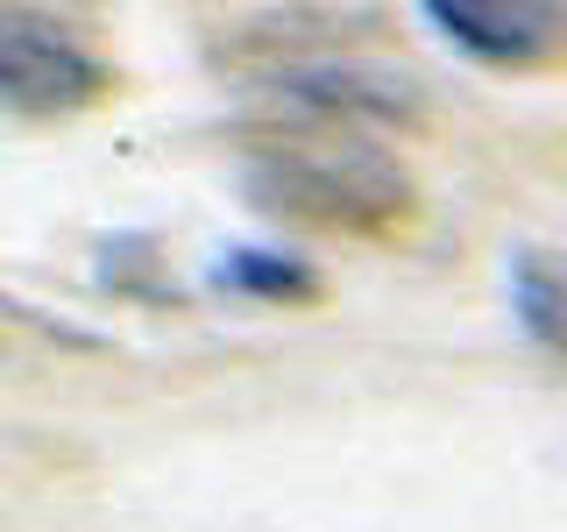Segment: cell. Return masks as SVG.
<instances>
[{
  "mask_svg": "<svg viewBox=\"0 0 567 532\" xmlns=\"http://www.w3.org/2000/svg\"><path fill=\"white\" fill-rule=\"evenodd\" d=\"M241 185L262 213L319 235H398L419 213V185L377 129L348 121H284L248 142Z\"/></svg>",
  "mask_w": 567,
  "mask_h": 532,
  "instance_id": "obj_1",
  "label": "cell"
},
{
  "mask_svg": "<svg viewBox=\"0 0 567 532\" xmlns=\"http://www.w3.org/2000/svg\"><path fill=\"white\" fill-rule=\"evenodd\" d=\"M433 35H447L468 64L546 79L567 71V0H419Z\"/></svg>",
  "mask_w": 567,
  "mask_h": 532,
  "instance_id": "obj_2",
  "label": "cell"
},
{
  "mask_svg": "<svg viewBox=\"0 0 567 532\" xmlns=\"http://www.w3.org/2000/svg\"><path fill=\"white\" fill-rule=\"evenodd\" d=\"M106 93V64L43 14H0V106L14 114H79Z\"/></svg>",
  "mask_w": 567,
  "mask_h": 532,
  "instance_id": "obj_3",
  "label": "cell"
},
{
  "mask_svg": "<svg viewBox=\"0 0 567 532\" xmlns=\"http://www.w3.org/2000/svg\"><path fill=\"white\" fill-rule=\"evenodd\" d=\"M511 313H518L525 341L567 369V256L518 248L511 256Z\"/></svg>",
  "mask_w": 567,
  "mask_h": 532,
  "instance_id": "obj_4",
  "label": "cell"
},
{
  "mask_svg": "<svg viewBox=\"0 0 567 532\" xmlns=\"http://www.w3.org/2000/svg\"><path fill=\"white\" fill-rule=\"evenodd\" d=\"M220 291L235 298H262V306H312L319 298V270L284 248H235L220 263Z\"/></svg>",
  "mask_w": 567,
  "mask_h": 532,
  "instance_id": "obj_5",
  "label": "cell"
}]
</instances>
